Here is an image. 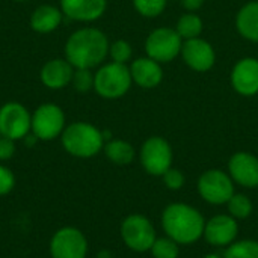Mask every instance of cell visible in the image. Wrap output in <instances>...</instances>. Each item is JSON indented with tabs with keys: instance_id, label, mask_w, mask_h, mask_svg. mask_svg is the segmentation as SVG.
I'll return each instance as SVG.
<instances>
[{
	"instance_id": "cell-22",
	"label": "cell",
	"mask_w": 258,
	"mask_h": 258,
	"mask_svg": "<svg viewBox=\"0 0 258 258\" xmlns=\"http://www.w3.org/2000/svg\"><path fill=\"white\" fill-rule=\"evenodd\" d=\"M175 30L183 38V41L198 38L201 35V32H203V20H201L200 15H197L194 12L183 14L177 21Z\"/></svg>"
},
{
	"instance_id": "cell-34",
	"label": "cell",
	"mask_w": 258,
	"mask_h": 258,
	"mask_svg": "<svg viewBox=\"0 0 258 258\" xmlns=\"http://www.w3.org/2000/svg\"><path fill=\"white\" fill-rule=\"evenodd\" d=\"M15 2H26V0H15Z\"/></svg>"
},
{
	"instance_id": "cell-17",
	"label": "cell",
	"mask_w": 258,
	"mask_h": 258,
	"mask_svg": "<svg viewBox=\"0 0 258 258\" xmlns=\"http://www.w3.org/2000/svg\"><path fill=\"white\" fill-rule=\"evenodd\" d=\"M130 74H132V80L138 86L145 88V89L156 88L163 80L162 65L148 56L133 60V63L130 67Z\"/></svg>"
},
{
	"instance_id": "cell-10",
	"label": "cell",
	"mask_w": 258,
	"mask_h": 258,
	"mask_svg": "<svg viewBox=\"0 0 258 258\" xmlns=\"http://www.w3.org/2000/svg\"><path fill=\"white\" fill-rule=\"evenodd\" d=\"M32 130V115L27 109L15 101L0 107V135L12 141L23 139Z\"/></svg>"
},
{
	"instance_id": "cell-13",
	"label": "cell",
	"mask_w": 258,
	"mask_h": 258,
	"mask_svg": "<svg viewBox=\"0 0 258 258\" xmlns=\"http://www.w3.org/2000/svg\"><path fill=\"white\" fill-rule=\"evenodd\" d=\"M231 86L243 97L258 94V59L243 57L231 70Z\"/></svg>"
},
{
	"instance_id": "cell-23",
	"label": "cell",
	"mask_w": 258,
	"mask_h": 258,
	"mask_svg": "<svg viewBox=\"0 0 258 258\" xmlns=\"http://www.w3.org/2000/svg\"><path fill=\"white\" fill-rule=\"evenodd\" d=\"M224 258H258V242L255 240L233 242L227 248Z\"/></svg>"
},
{
	"instance_id": "cell-9",
	"label": "cell",
	"mask_w": 258,
	"mask_h": 258,
	"mask_svg": "<svg viewBox=\"0 0 258 258\" xmlns=\"http://www.w3.org/2000/svg\"><path fill=\"white\" fill-rule=\"evenodd\" d=\"M65 115L57 104H41L32 115V133L41 141H51L62 135Z\"/></svg>"
},
{
	"instance_id": "cell-32",
	"label": "cell",
	"mask_w": 258,
	"mask_h": 258,
	"mask_svg": "<svg viewBox=\"0 0 258 258\" xmlns=\"http://www.w3.org/2000/svg\"><path fill=\"white\" fill-rule=\"evenodd\" d=\"M203 3H204V0H181V6L190 12L198 11L203 6Z\"/></svg>"
},
{
	"instance_id": "cell-6",
	"label": "cell",
	"mask_w": 258,
	"mask_h": 258,
	"mask_svg": "<svg viewBox=\"0 0 258 258\" xmlns=\"http://www.w3.org/2000/svg\"><path fill=\"white\" fill-rule=\"evenodd\" d=\"M121 237L135 252H147L156 242V230L150 219L142 215H130L121 224Z\"/></svg>"
},
{
	"instance_id": "cell-25",
	"label": "cell",
	"mask_w": 258,
	"mask_h": 258,
	"mask_svg": "<svg viewBox=\"0 0 258 258\" xmlns=\"http://www.w3.org/2000/svg\"><path fill=\"white\" fill-rule=\"evenodd\" d=\"M150 251L154 258H178V254H180L178 243L169 237L156 239Z\"/></svg>"
},
{
	"instance_id": "cell-30",
	"label": "cell",
	"mask_w": 258,
	"mask_h": 258,
	"mask_svg": "<svg viewBox=\"0 0 258 258\" xmlns=\"http://www.w3.org/2000/svg\"><path fill=\"white\" fill-rule=\"evenodd\" d=\"M15 184V178H14V174L0 165V195H6L8 192L12 190Z\"/></svg>"
},
{
	"instance_id": "cell-33",
	"label": "cell",
	"mask_w": 258,
	"mask_h": 258,
	"mask_svg": "<svg viewBox=\"0 0 258 258\" xmlns=\"http://www.w3.org/2000/svg\"><path fill=\"white\" fill-rule=\"evenodd\" d=\"M204 258H222V257H219L218 254H207Z\"/></svg>"
},
{
	"instance_id": "cell-21",
	"label": "cell",
	"mask_w": 258,
	"mask_h": 258,
	"mask_svg": "<svg viewBox=\"0 0 258 258\" xmlns=\"http://www.w3.org/2000/svg\"><path fill=\"white\" fill-rule=\"evenodd\" d=\"M104 153L107 159L116 165H128L135 159V148L132 144L121 141V139H112L104 145Z\"/></svg>"
},
{
	"instance_id": "cell-29",
	"label": "cell",
	"mask_w": 258,
	"mask_h": 258,
	"mask_svg": "<svg viewBox=\"0 0 258 258\" xmlns=\"http://www.w3.org/2000/svg\"><path fill=\"white\" fill-rule=\"evenodd\" d=\"M162 177H163V181H165L166 187L171 189V190H178L184 184V175H183V172L180 169L172 168V166Z\"/></svg>"
},
{
	"instance_id": "cell-31",
	"label": "cell",
	"mask_w": 258,
	"mask_h": 258,
	"mask_svg": "<svg viewBox=\"0 0 258 258\" xmlns=\"http://www.w3.org/2000/svg\"><path fill=\"white\" fill-rule=\"evenodd\" d=\"M15 153V145L14 141L9 138L2 136L0 138V160H8L14 156Z\"/></svg>"
},
{
	"instance_id": "cell-16",
	"label": "cell",
	"mask_w": 258,
	"mask_h": 258,
	"mask_svg": "<svg viewBox=\"0 0 258 258\" xmlns=\"http://www.w3.org/2000/svg\"><path fill=\"white\" fill-rule=\"evenodd\" d=\"M107 6V0H60V11L74 21H95Z\"/></svg>"
},
{
	"instance_id": "cell-7",
	"label": "cell",
	"mask_w": 258,
	"mask_h": 258,
	"mask_svg": "<svg viewBox=\"0 0 258 258\" xmlns=\"http://www.w3.org/2000/svg\"><path fill=\"white\" fill-rule=\"evenodd\" d=\"M198 192L201 198L210 204H227L234 195V181L230 174L219 169H210L200 177Z\"/></svg>"
},
{
	"instance_id": "cell-4",
	"label": "cell",
	"mask_w": 258,
	"mask_h": 258,
	"mask_svg": "<svg viewBox=\"0 0 258 258\" xmlns=\"http://www.w3.org/2000/svg\"><path fill=\"white\" fill-rule=\"evenodd\" d=\"M130 68L125 63L110 62L94 74V89L106 100H116L125 95L132 86Z\"/></svg>"
},
{
	"instance_id": "cell-1",
	"label": "cell",
	"mask_w": 258,
	"mask_h": 258,
	"mask_svg": "<svg viewBox=\"0 0 258 258\" xmlns=\"http://www.w3.org/2000/svg\"><path fill=\"white\" fill-rule=\"evenodd\" d=\"M107 36L95 27L76 30L65 44V59L74 68L92 70L98 67L109 54Z\"/></svg>"
},
{
	"instance_id": "cell-18",
	"label": "cell",
	"mask_w": 258,
	"mask_h": 258,
	"mask_svg": "<svg viewBox=\"0 0 258 258\" xmlns=\"http://www.w3.org/2000/svg\"><path fill=\"white\" fill-rule=\"evenodd\" d=\"M74 67L67 59H51L41 68V82L50 89H62L73 80Z\"/></svg>"
},
{
	"instance_id": "cell-26",
	"label": "cell",
	"mask_w": 258,
	"mask_h": 258,
	"mask_svg": "<svg viewBox=\"0 0 258 258\" xmlns=\"http://www.w3.org/2000/svg\"><path fill=\"white\" fill-rule=\"evenodd\" d=\"M133 6L142 17L154 18L165 11L166 0H133Z\"/></svg>"
},
{
	"instance_id": "cell-19",
	"label": "cell",
	"mask_w": 258,
	"mask_h": 258,
	"mask_svg": "<svg viewBox=\"0 0 258 258\" xmlns=\"http://www.w3.org/2000/svg\"><path fill=\"white\" fill-rule=\"evenodd\" d=\"M237 32L248 41L258 42V0L248 2L236 17Z\"/></svg>"
},
{
	"instance_id": "cell-24",
	"label": "cell",
	"mask_w": 258,
	"mask_h": 258,
	"mask_svg": "<svg viewBox=\"0 0 258 258\" xmlns=\"http://www.w3.org/2000/svg\"><path fill=\"white\" fill-rule=\"evenodd\" d=\"M227 204H228V212L234 219H246L252 213V203L246 195L234 194Z\"/></svg>"
},
{
	"instance_id": "cell-5",
	"label": "cell",
	"mask_w": 258,
	"mask_h": 258,
	"mask_svg": "<svg viewBox=\"0 0 258 258\" xmlns=\"http://www.w3.org/2000/svg\"><path fill=\"white\" fill-rule=\"evenodd\" d=\"M183 38L177 33L175 29L171 27H159L154 29L145 41L147 56L157 60L159 63L171 62L181 51Z\"/></svg>"
},
{
	"instance_id": "cell-28",
	"label": "cell",
	"mask_w": 258,
	"mask_h": 258,
	"mask_svg": "<svg viewBox=\"0 0 258 258\" xmlns=\"http://www.w3.org/2000/svg\"><path fill=\"white\" fill-rule=\"evenodd\" d=\"M71 82L79 92H88L94 88V74L91 70L86 68H74Z\"/></svg>"
},
{
	"instance_id": "cell-27",
	"label": "cell",
	"mask_w": 258,
	"mask_h": 258,
	"mask_svg": "<svg viewBox=\"0 0 258 258\" xmlns=\"http://www.w3.org/2000/svg\"><path fill=\"white\" fill-rule=\"evenodd\" d=\"M109 54L112 57V62H116V63H127L130 59H132V54H133V50H132V45L124 41V39H118L115 41L113 44H110L109 47Z\"/></svg>"
},
{
	"instance_id": "cell-8",
	"label": "cell",
	"mask_w": 258,
	"mask_h": 258,
	"mask_svg": "<svg viewBox=\"0 0 258 258\" xmlns=\"http://www.w3.org/2000/svg\"><path fill=\"white\" fill-rule=\"evenodd\" d=\"M141 163L150 175L160 177L172 165V148L160 136L147 139L141 148Z\"/></svg>"
},
{
	"instance_id": "cell-15",
	"label": "cell",
	"mask_w": 258,
	"mask_h": 258,
	"mask_svg": "<svg viewBox=\"0 0 258 258\" xmlns=\"http://www.w3.org/2000/svg\"><path fill=\"white\" fill-rule=\"evenodd\" d=\"M228 171L233 181L243 187L258 186V157L246 151H239L231 156L228 162Z\"/></svg>"
},
{
	"instance_id": "cell-14",
	"label": "cell",
	"mask_w": 258,
	"mask_h": 258,
	"mask_svg": "<svg viewBox=\"0 0 258 258\" xmlns=\"http://www.w3.org/2000/svg\"><path fill=\"white\" fill-rule=\"evenodd\" d=\"M237 233L239 227L231 215H218L206 222L203 237L213 246H230L236 240Z\"/></svg>"
},
{
	"instance_id": "cell-11",
	"label": "cell",
	"mask_w": 258,
	"mask_h": 258,
	"mask_svg": "<svg viewBox=\"0 0 258 258\" xmlns=\"http://www.w3.org/2000/svg\"><path fill=\"white\" fill-rule=\"evenodd\" d=\"M50 252L53 258H85L88 252L86 237L77 228L65 227L51 237Z\"/></svg>"
},
{
	"instance_id": "cell-2",
	"label": "cell",
	"mask_w": 258,
	"mask_h": 258,
	"mask_svg": "<svg viewBox=\"0 0 258 258\" xmlns=\"http://www.w3.org/2000/svg\"><path fill=\"white\" fill-rule=\"evenodd\" d=\"M162 227L166 236L178 245H190L203 237L206 221L192 206L175 203L165 209Z\"/></svg>"
},
{
	"instance_id": "cell-20",
	"label": "cell",
	"mask_w": 258,
	"mask_h": 258,
	"mask_svg": "<svg viewBox=\"0 0 258 258\" xmlns=\"http://www.w3.org/2000/svg\"><path fill=\"white\" fill-rule=\"evenodd\" d=\"M62 15V11L56 6H38L30 15V27L38 33H50L60 24Z\"/></svg>"
},
{
	"instance_id": "cell-3",
	"label": "cell",
	"mask_w": 258,
	"mask_h": 258,
	"mask_svg": "<svg viewBox=\"0 0 258 258\" xmlns=\"http://www.w3.org/2000/svg\"><path fill=\"white\" fill-rule=\"evenodd\" d=\"M62 145L71 156L88 159L98 154L104 147L103 132L89 122H73L62 132Z\"/></svg>"
},
{
	"instance_id": "cell-12",
	"label": "cell",
	"mask_w": 258,
	"mask_h": 258,
	"mask_svg": "<svg viewBox=\"0 0 258 258\" xmlns=\"http://www.w3.org/2000/svg\"><path fill=\"white\" fill-rule=\"evenodd\" d=\"M180 54L184 63L197 73L209 71L216 62V53L213 45L200 36L183 41Z\"/></svg>"
}]
</instances>
